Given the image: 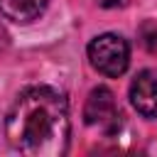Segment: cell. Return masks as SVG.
<instances>
[{"label":"cell","instance_id":"obj_8","mask_svg":"<svg viewBox=\"0 0 157 157\" xmlns=\"http://www.w3.org/2000/svg\"><path fill=\"white\" fill-rule=\"evenodd\" d=\"M5 47H7V32H5L2 27H0V52H2Z\"/></svg>","mask_w":157,"mask_h":157},{"label":"cell","instance_id":"obj_7","mask_svg":"<svg viewBox=\"0 0 157 157\" xmlns=\"http://www.w3.org/2000/svg\"><path fill=\"white\" fill-rule=\"evenodd\" d=\"M103 7H125L128 5V0H98Z\"/></svg>","mask_w":157,"mask_h":157},{"label":"cell","instance_id":"obj_3","mask_svg":"<svg viewBox=\"0 0 157 157\" xmlns=\"http://www.w3.org/2000/svg\"><path fill=\"white\" fill-rule=\"evenodd\" d=\"M120 118L118 108H115V96L110 88L105 86H96L83 105V120L86 125H113Z\"/></svg>","mask_w":157,"mask_h":157},{"label":"cell","instance_id":"obj_2","mask_svg":"<svg viewBox=\"0 0 157 157\" xmlns=\"http://www.w3.org/2000/svg\"><path fill=\"white\" fill-rule=\"evenodd\" d=\"M88 61L98 74L118 78L125 74V69L130 64V44L125 37L113 34V32L98 34L88 44Z\"/></svg>","mask_w":157,"mask_h":157},{"label":"cell","instance_id":"obj_6","mask_svg":"<svg viewBox=\"0 0 157 157\" xmlns=\"http://www.w3.org/2000/svg\"><path fill=\"white\" fill-rule=\"evenodd\" d=\"M140 39H142V44H145V49H147L150 54H157V25H155V22L142 25Z\"/></svg>","mask_w":157,"mask_h":157},{"label":"cell","instance_id":"obj_1","mask_svg":"<svg viewBox=\"0 0 157 157\" xmlns=\"http://www.w3.org/2000/svg\"><path fill=\"white\" fill-rule=\"evenodd\" d=\"M66 98L49 86L25 88L5 115V137L25 157H61L69 150Z\"/></svg>","mask_w":157,"mask_h":157},{"label":"cell","instance_id":"obj_5","mask_svg":"<svg viewBox=\"0 0 157 157\" xmlns=\"http://www.w3.org/2000/svg\"><path fill=\"white\" fill-rule=\"evenodd\" d=\"M47 5L49 0H0V15L17 25H27L37 20L47 10Z\"/></svg>","mask_w":157,"mask_h":157},{"label":"cell","instance_id":"obj_4","mask_svg":"<svg viewBox=\"0 0 157 157\" xmlns=\"http://www.w3.org/2000/svg\"><path fill=\"white\" fill-rule=\"evenodd\" d=\"M130 103L142 118H157V74L145 69L130 83Z\"/></svg>","mask_w":157,"mask_h":157}]
</instances>
